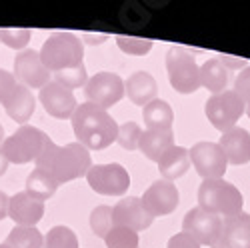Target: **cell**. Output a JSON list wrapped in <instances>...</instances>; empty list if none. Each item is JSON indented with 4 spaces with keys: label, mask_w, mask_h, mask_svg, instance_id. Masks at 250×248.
I'll list each match as a JSON object with an SVG mask.
<instances>
[{
    "label": "cell",
    "mask_w": 250,
    "mask_h": 248,
    "mask_svg": "<svg viewBox=\"0 0 250 248\" xmlns=\"http://www.w3.org/2000/svg\"><path fill=\"white\" fill-rule=\"evenodd\" d=\"M52 138L46 132L24 124V126L16 128V132L4 140L0 150L4 152L6 160L12 164H28V162H36L40 158V154L44 152L46 144Z\"/></svg>",
    "instance_id": "5"
},
{
    "label": "cell",
    "mask_w": 250,
    "mask_h": 248,
    "mask_svg": "<svg viewBox=\"0 0 250 248\" xmlns=\"http://www.w3.org/2000/svg\"><path fill=\"white\" fill-rule=\"evenodd\" d=\"M8 160H6V156H4V152L0 150V176H4L6 174V168H8Z\"/></svg>",
    "instance_id": "39"
},
{
    "label": "cell",
    "mask_w": 250,
    "mask_h": 248,
    "mask_svg": "<svg viewBox=\"0 0 250 248\" xmlns=\"http://www.w3.org/2000/svg\"><path fill=\"white\" fill-rule=\"evenodd\" d=\"M34 164H36V168L52 174L58 184H66L74 178L86 176V172L92 166V160H90V152L78 142L56 146L50 140L46 144L44 152L40 154V158Z\"/></svg>",
    "instance_id": "2"
},
{
    "label": "cell",
    "mask_w": 250,
    "mask_h": 248,
    "mask_svg": "<svg viewBox=\"0 0 250 248\" xmlns=\"http://www.w3.org/2000/svg\"><path fill=\"white\" fill-rule=\"evenodd\" d=\"M8 200H10V196H6L2 190H0V220L8 216Z\"/></svg>",
    "instance_id": "38"
},
{
    "label": "cell",
    "mask_w": 250,
    "mask_h": 248,
    "mask_svg": "<svg viewBox=\"0 0 250 248\" xmlns=\"http://www.w3.org/2000/svg\"><path fill=\"white\" fill-rule=\"evenodd\" d=\"M0 248H10V246H6V244H0Z\"/></svg>",
    "instance_id": "42"
},
{
    "label": "cell",
    "mask_w": 250,
    "mask_h": 248,
    "mask_svg": "<svg viewBox=\"0 0 250 248\" xmlns=\"http://www.w3.org/2000/svg\"><path fill=\"white\" fill-rule=\"evenodd\" d=\"M4 244L10 248H42L44 236L36 226H14Z\"/></svg>",
    "instance_id": "26"
},
{
    "label": "cell",
    "mask_w": 250,
    "mask_h": 248,
    "mask_svg": "<svg viewBox=\"0 0 250 248\" xmlns=\"http://www.w3.org/2000/svg\"><path fill=\"white\" fill-rule=\"evenodd\" d=\"M28 40H30L28 28H0V42H4L8 48L24 50Z\"/></svg>",
    "instance_id": "33"
},
{
    "label": "cell",
    "mask_w": 250,
    "mask_h": 248,
    "mask_svg": "<svg viewBox=\"0 0 250 248\" xmlns=\"http://www.w3.org/2000/svg\"><path fill=\"white\" fill-rule=\"evenodd\" d=\"M8 216L16 226H36V222L44 216V202L34 200L26 192H16L8 200Z\"/></svg>",
    "instance_id": "17"
},
{
    "label": "cell",
    "mask_w": 250,
    "mask_h": 248,
    "mask_svg": "<svg viewBox=\"0 0 250 248\" xmlns=\"http://www.w3.org/2000/svg\"><path fill=\"white\" fill-rule=\"evenodd\" d=\"M2 106L6 110V114L18 122V124H26L36 108V100L30 88L22 86V84H16V88L12 90V94L2 102Z\"/></svg>",
    "instance_id": "21"
},
{
    "label": "cell",
    "mask_w": 250,
    "mask_h": 248,
    "mask_svg": "<svg viewBox=\"0 0 250 248\" xmlns=\"http://www.w3.org/2000/svg\"><path fill=\"white\" fill-rule=\"evenodd\" d=\"M38 54L50 74L84 64L82 62V58H84V46H82L80 38L72 32H52L44 40V44Z\"/></svg>",
    "instance_id": "3"
},
{
    "label": "cell",
    "mask_w": 250,
    "mask_h": 248,
    "mask_svg": "<svg viewBox=\"0 0 250 248\" xmlns=\"http://www.w3.org/2000/svg\"><path fill=\"white\" fill-rule=\"evenodd\" d=\"M140 202L144 206V210H146L152 218H156V216H166V214L174 212L178 202H180V194L172 182L156 180L144 190Z\"/></svg>",
    "instance_id": "13"
},
{
    "label": "cell",
    "mask_w": 250,
    "mask_h": 248,
    "mask_svg": "<svg viewBox=\"0 0 250 248\" xmlns=\"http://www.w3.org/2000/svg\"><path fill=\"white\" fill-rule=\"evenodd\" d=\"M84 96L90 104L106 110L124 96V80L114 72H96L86 82Z\"/></svg>",
    "instance_id": "9"
},
{
    "label": "cell",
    "mask_w": 250,
    "mask_h": 248,
    "mask_svg": "<svg viewBox=\"0 0 250 248\" xmlns=\"http://www.w3.org/2000/svg\"><path fill=\"white\" fill-rule=\"evenodd\" d=\"M188 166H190L188 148L176 146V144L158 160V172H160L162 180H168V182L184 176L186 170H188Z\"/></svg>",
    "instance_id": "22"
},
{
    "label": "cell",
    "mask_w": 250,
    "mask_h": 248,
    "mask_svg": "<svg viewBox=\"0 0 250 248\" xmlns=\"http://www.w3.org/2000/svg\"><path fill=\"white\" fill-rule=\"evenodd\" d=\"M88 186L104 196H122L130 188V174L118 162L112 164H96L86 172Z\"/></svg>",
    "instance_id": "8"
},
{
    "label": "cell",
    "mask_w": 250,
    "mask_h": 248,
    "mask_svg": "<svg viewBox=\"0 0 250 248\" xmlns=\"http://www.w3.org/2000/svg\"><path fill=\"white\" fill-rule=\"evenodd\" d=\"M172 146H174L172 128H146L142 130V136L138 140V150L152 162H158Z\"/></svg>",
    "instance_id": "19"
},
{
    "label": "cell",
    "mask_w": 250,
    "mask_h": 248,
    "mask_svg": "<svg viewBox=\"0 0 250 248\" xmlns=\"http://www.w3.org/2000/svg\"><path fill=\"white\" fill-rule=\"evenodd\" d=\"M188 152H190V162L194 164L196 172L204 180L222 178L226 174L228 160L216 142H204V140L196 142Z\"/></svg>",
    "instance_id": "12"
},
{
    "label": "cell",
    "mask_w": 250,
    "mask_h": 248,
    "mask_svg": "<svg viewBox=\"0 0 250 248\" xmlns=\"http://www.w3.org/2000/svg\"><path fill=\"white\" fill-rule=\"evenodd\" d=\"M228 68L222 64L218 58L206 60L200 66V84L208 88L212 94H220L228 86Z\"/></svg>",
    "instance_id": "23"
},
{
    "label": "cell",
    "mask_w": 250,
    "mask_h": 248,
    "mask_svg": "<svg viewBox=\"0 0 250 248\" xmlns=\"http://www.w3.org/2000/svg\"><path fill=\"white\" fill-rule=\"evenodd\" d=\"M90 228L98 238H106V234L114 228V218H112V206L100 204L90 212Z\"/></svg>",
    "instance_id": "27"
},
{
    "label": "cell",
    "mask_w": 250,
    "mask_h": 248,
    "mask_svg": "<svg viewBox=\"0 0 250 248\" xmlns=\"http://www.w3.org/2000/svg\"><path fill=\"white\" fill-rule=\"evenodd\" d=\"M72 130L78 144L90 152L110 146L118 136V124L108 114V110L84 102L72 114Z\"/></svg>",
    "instance_id": "1"
},
{
    "label": "cell",
    "mask_w": 250,
    "mask_h": 248,
    "mask_svg": "<svg viewBox=\"0 0 250 248\" xmlns=\"http://www.w3.org/2000/svg\"><path fill=\"white\" fill-rule=\"evenodd\" d=\"M218 146L222 148L228 164L240 166V164L250 162V132L240 126H234L232 130L224 132L218 140Z\"/></svg>",
    "instance_id": "18"
},
{
    "label": "cell",
    "mask_w": 250,
    "mask_h": 248,
    "mask_svg": "<svg viewBox=\"0 0 250 248\" xmlns=\"http://www.w3.org/2000/svg\"><path fill=\"white\" fill-rule=\"evenodd\" d=\"M104 244H106V248H138V232L114 226L104 238Z\"/></svg>",
    "instance_id": "30"
},
{
    "label": "cell",
    "mask_w": 250,
    "mask_h": 248,
    "mask_svg": "<svg viewBox=\"0 0 250 248\" xmlns=\"http://www.w3.org/2000/svg\"><path fill=\"white\" fill-rule=\"evenodd\" d=\"M142 118H144V124H146L148 128H172L174 112L166 100L156 98L150 102V104L144 106Z\"/></svg>",
    "instance_id": "25"
},
{
    "label": "cell",
    "mask_w": 250,
    "mask_h": 248,
    "mask_svg": "<svg viewBox=\"0 0 250 248\" xmlns=\"http://www.w3.org/2000/svg\"><path fill=\"white\" fill-rule=\"evenodd\" d=\"M44 248H80L78 236L68 226H54L44 236Z\"/></svg>",
    "instance_id": "28"
},
{
    "label": "cell",
    "mask_w": 250,
    "mask_h": 248,
    "mask_svg": "<svg viewBox=\"0 0 250 248\" xmlns=\"http://www.w3.org/2000/svg\"><path fill=\"white\" fill-rule=\"evenodd\" d=\"M246 114H248V118H250V102H246Z\"/></svg>",
    "instance_id": "41"
},
{
    "label": "cell",
    "mask_w": 250,
    "mask_h": 248,
    "mask_svg": "<svg viewBox=\"0 0 250 248\" xmlns=\"http://www.w3.org/2000/svg\"><path fill=\"white\" fill-rule=\"evenodd\" d=\"M204 112L212 126L224 134L236 126L240 116L246 112V104L234 90H224L220 94H212L206 100Z\"/></svg>",
    "instance_id": "7"
},
{
    "label": "cell",
    "mask_w": 250,
    "mask_h": 248,
    "mask_svg": "<svg viewBox=\"0 0 250 248\" xmlns=\"http://www.w3.org/2000/svg\"><path fill=\"white\" fill-rule=\"evenodd\" d=\"M166 248H200V244L188 236V234H184V232H178L174 236H170L168 244H166Z\"/></svg>",
    "instance_id": "36"
},
{
    "label": "cell",
    "mask_w": 250,
    "mask_h": 248,
    "mask_svg": "<svg viewBox=\"0 0 250 248\" xmlns=\"http://www.w3.org/2000/svg\"><path fill=\"white\" fill-rule=\"evenodd\" d=\"M210 248H250V214L240 212L224 218L220 236Z\"/></svg>",
    "instance_id": "16"
},
{
    "label": "cell",
    "mask_w": 250,
    "mask_h": 248,
    "mask_svg": "<svg viewBox=\"0 0 250 248\" xmlns=\"http://www.w3.org/2000/svg\"><path fill=\"white\" fill-rule=\"evenodd\" d=\"M116 44L122 52L132 56H144L152 50V40L148 38H136V36H116Z\"/></svg>",
    "instance_id": "31"
},
{
    "label": "cell",
    "mask_w": 250,
    "mask_h": 248,
    "mask_svg": "<svg viewBox=\"0 0 250 248\" xmlns=\"http://www.w3.org/2000/svg\"><path fill=\"white\" fill-rule=\"evenodd\" d=\"M16 84H18V82H16L14 74H10L4 68H0V102H4L12 94V90L16 88Z\"/></svg>",
    "instance_id": "35"
},
{
    "label": "cell",
    "mask_w": 250,
    "mask_h": 248,
    "mask_svg": "<svg viewBox=\"0 0 250 248\" xmlns=\"http://www.w3.org/2000/svg\"><path fill=\"white\" fill-rule=\"evenodd\" d=\"M222 218L208 212V210H202L200 206L196 208L188 210L182 220V232L192 236L200 246H212L216 242V238L220 236V230H222Z\"/></svg>",
    "instance_id": "10"
},
{
    "label": "cell",
    "mask_w": 250,
    "mask_h": 248,
    "mask_svg": "<svg viewBox=\"0 0 250 248\" xmlns=\"http://www.w3.org/2000/svg\"><path fill=\"white\" fill-rule=\"evenodd\" d=\"M38 98H40V104L44 106V110L50 116L58 118V120L72 118L74 110L78 108L72 90L64 88V86L58 84V82H54V80H50L48 84L40 90Z\"/></svg>",
    "instance_id": "15"
},
{
    "label": "cell",
    "mask_w": 250,
    "mask_h": 248,
    "mask_svg": "<svg viewBox=\"0 0 250 248\" xmlns=\"http://www.w3.org/2000/svg\"><path fill=\"white\" fill-rule=\"evenodd\" d=\"M166 70H168L170 86L178 94H192L200 84V66L194 56L182 46H172L166 52Z\"/></svg>",
    "instance_id": "6"
},
{
    "label": "cell",
    "mask_w": 250,
    "mask_h": 248,
    "mask_svg": "<svg viewBox=\"0 0 250 248\" xmlns=\"http://www.w3.org/2000/svg\"><path fill=\"white\" fill-rule=\"evenodd\" d=\"M4 126H2V124H0V148H2V144H4Z\"/></svg>",
    "instance_id": "40"
},
{
    "label": "cell",
    "mask_w": 250,
    "mask_h": 248,
    "mask_svg": "<svg viewBox=\"0 0 250 248\" xmlns=\"http://www.w3.org/2000/svg\"><path fill=\"white\" fill-rule=\"evenodd\" d=\"M112 218H114V226H122V228H128L132 232L146 230L154 222V218L144 210L140 198L136 196L118 200L112 206Z\"/></svg>",
    "instance_id": "14"
},
{
    "label": "cell",
    "mask_w": 250,
    "mask_h": 248,
    "mask_svg": "<svg viewBox=\"0 0 250 248\" xmlns=\"http://www.w3.org/2000/svg\"><path fill=\"white\" fill-rule=\"evenodd\" d=\"M58 182L54 180L52 174H48L46 170H40V168H34L28 178H26V194H30L34 200H40V202H44L48 198L54 196L56 188H58Z\"/></svg>",
    "instance_id": "24"
},
{
    "label": "cell",
    "mask_w": 250,
    "mask_h": 248,
    "mask_svg": "<svg viewBox=\"0 0 250 248\" xmlns=\"http://www.w3.org/2000/svg\"><path fill=\"white\" fill-rule=\"evenodd\" d=\"M242 192L234 184L226 182L224 178H210L202 180L198 188V206L216 216L232 218L242 212Z\"/></svg>",
    "instance_id": "4"
},
{
    "label": "cell",
    "mask_w": 250,
    "mask_h": 248,
    "mask_svg": "<svg viewBox=\"0 0 250 248\" xmlns=\"http://www.w3.org/2000/svg\"><path fill=\"white\" fill-rule=\"evenodd\" d=\"M52 80L62 84L68 90H74V88H80V86H86L88 82V74H86V66L80 64V66H74V68H68V70H62V72H56L52 74Z\"/></svg>",
    "instance_id": "29"
},
{
    "label": "cell",
    "mask_w": 250,
    "mask_h": 248,
    "mask_svg": "<svg viewBox=\"0 0 250 248\" xmlns=\"http://www.w3.org/2000/svg\"><path fill=\"white\" fill-rule=\"evenodd\" d=\"M222 64L226 66V68H246V60H242V58H230V56H220L218 58Z\"/></svg>",
    "instance_id": "37"
},
{
    "label": "cell",
    "mask_w": 250,
    "mask_h": 248,
    "mask_svg": "<svg viewBox=\"0 0 250 248\" xmlns=\"http://www.w3.org/2000/svg\"><path fill=\"white\" fill-rule=\"evenodd\" d=\"M14 78H16L18 84H22L26 88H40L42 90L52 80V74L42 64L40 54L36 50L24 48L14 58Z\"/></svg>",
    "instance_id": "11"
},
{
    "label": "cell",
    "mask_w": 250,
    "mask_h": 248,
    "mask_svg": "<svg viewBox=\"0 0 250 248\" xmlns=\"http://www.w3.org/2000/svg\"><path fill=\"white\" fill-rule=\"evenodd\" d=\"M140 136H142V128L138 126L136 122H124V124H120V126H118L116 140H118V144H120L124 150L130 152V150H136L138 148Z\"/></svg>",
    "instance_id": "32"
},
{
    "label": "cell",
    "mask_w": 250,
    "mask_h": 248,
    "mask_svg": "<svg viewBox=\"0 0 250 248\" xmlns=\"http://www.w3.org/2000/svg\"><path fill=\"white\" fill-rule=\"evenodd\" d=\"M156 94H158V86L150 72L138 70L124 80V96H128L130 102L136 106L150 104L152 100H156Z\"/></svg>",
    "instance_id": "20"
},
{
    "label": "cell",
    "mask_w": 250,
    "mask_h": 248,
    "mask_svg": "<svg viewBox=\"0 0 250 248\" xmlns=\"http://www.w3.org/2000/svg\"><path fill=\"white\" fill-rule=\"evenodd\" d=\"M234 92L246 102H250V66L240 70V74L234 78Z\"/></svg>",
    "instance_id": "34"
}]
</instances>
